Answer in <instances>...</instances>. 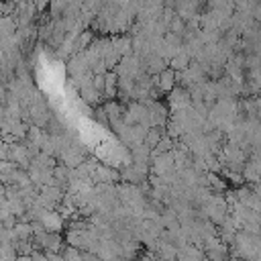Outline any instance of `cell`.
<instances>
[{
	"instance_id": "obj_1",
	"label": "cell",
	"mask_w": 261,
	"mask_h": 261,
	"mask_svg": "<svg viewBox=\"0 0 261 261\" xmlns=\"http://www.w3.org/2000/svg\"><path fill=\"white\" fill-rule=\"evenodd\" d=\"M169 106L173 108V110H179V108H186V106H190V90L188 88H184V86H173L169 92Z\"/></svg>"
},
{
	"instance_id": "obj_2",
	"label": "cell",
	"mask_w": 261,
	"mask_h": 261,
	"mask_svg": "<svg viewBox=\"0 0 261 261\" xmlns=\"http://www.w3.org/2000/svg\"><path fill=\"white\" fill-rule=\"evenodd\" d=\"M39 222H41L47 230H55V232H59V230L63 228V218H61V214H59V212H55V208L45 210V212L41 214Z\"/></svg>"
},
{
	"instance_id": "obj_3",
	"label": "cell",
	"mask_w": 261,
	"mask_h": 261,
	"mask_svg": "<svg viewBox=\"0 0 261 261\" xmlns=\"http://www.w3.org/2000/svg\"><path fill=\"white\" fill-rule=\"evenodd\" d=\"M116 94H118V75H116L114 69H108L106 75H104V92H102V96L110 100Z\"/></svg>"
},
{
	"instance_id": "obj_4",
	"label": "cell",
	"mask_w": 261,
	"mask_h": 261,
	"mask_svg": "<svg viewBox=\"0 0 261 261\" xmlns=\"http://www.w3.org/2000/svg\"><path fill=\"white\" fill-rule=\"evenodd\" d=\"M175 86V69H171L169 65L159 73V90L161 92H169Z\"/></svg>"
},
{
	"instance_id": "obj_5",
	"label": "cell",
	"mask_w": 261,
	"mask_h": 261,
	"mask_svg": "<svg viewBox=\"0 0 261 261\" xmlns=\"http://www.w3.org/2000/svg\"><path fill=\"white\" fill-rule=\"evenodd\" d=\"M80 96H82V100H84V102H88V104H92V106H96V104H100V102H102V94H100L92 84H88V86L80 88Z\"/></svg>"
},
{
	"instance_id": "obj_6",
	"label": "cell",
	"mask_w": 261,
	"mask_h": 261,
	"mask_svg": "<svg viewBox=\"0 0 261 261\" xmlns=\"http://www.w3.org/2000/svg\"><path fill=\"white\" fill-rule=\"evenodd\" d=\"M163 135H165V133H163V126H149V128H147V135H145V139H143V143H145L149 149H155Z\"/></svg>"
},
{
	"instance_id": "obj_7",
	"label": "cell",
	"mask_w": 261,
	"mask_h": 261,
	"mask_svg": "<svg viewBox=\"0 0 261 261\" xmlns=\"http://www.w3.org/2000/svg\"><path fill=\"white\" fill-rule=\"evenodd\" d=\"M112 47L120 53V57H124V55H130V53H133L130 37H114V39H112Z\"/></svg>"
},
{
	"instance_id": "obj_8",
	"label": "cell",
	"mask_w": 261,
	"mask_h": 261,
	"mask_svg": "<svg viewBox=\"0 0 261 261\" xmlns=\"http://www.w3.org/2000/svg\"><path fill=\"white\" fill-rule=\"evenodd\" d=\"M171 33H177V35H181L184 33V29H186V20L179 16V14H175L173 18H171V22H169V27H167Z\"/></svg>"
},
{
	"instance_id": "obj_9",
	"label": "cell",
	"mask_w": 261,
	"mask_h": 261,
	"mask_svg": "<svg viewBox=\"0 0 261 261\" xmlns=\"http://www.w3.org/2000/svg\"><path fill=\"white\" fill-rule=\"evenodd\" d=\"M104 75H106V73H94V75H92V86H94L100 94L104 92Z\"/></svg>"
},
{
	"instance_id": "obj_10",
	"label": "cell",
	"mask_w": 261,
	"mask_h": 261,
	"mask_svg": "<svg viewBox=\"0 0 261 261\" xmlns=\"http://www.w3.org/2000/svg\"><path fill=\"white\" fill-rule=\"evenodd\" d=\"M33 4H35V8H37V12H43V10L47 8L49 0H33Z\"/></svg>"
}]
</instances>
